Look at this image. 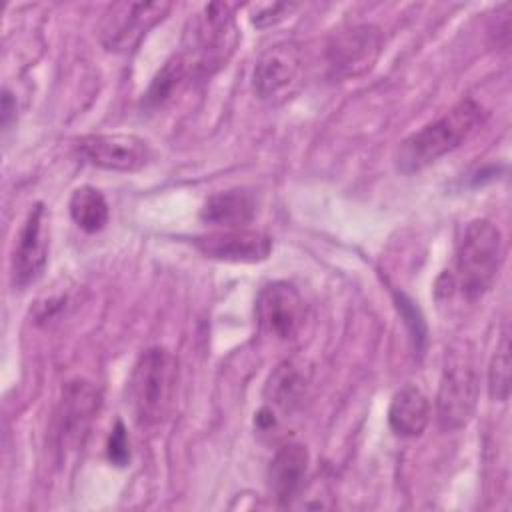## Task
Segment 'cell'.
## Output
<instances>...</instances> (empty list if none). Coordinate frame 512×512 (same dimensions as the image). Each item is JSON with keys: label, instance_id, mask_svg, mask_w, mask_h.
<instances>
[{"label": "cell", "instance_id": "44dd1931", "mask_svg": "<svg viewBox=\"0 0 512 512\" xmlns=\"http://www.w3.org/2000/svg\"><path fill=\"white\" fill-rule=\"evenodd\" d=\"M396 306H398V310H400V314H402V318H404V322H406V326L412 334V340H414L416 348H420L426 340V324H424V318H422L420 310L404 294H396Z\"/></svg>", "mask_w": 512, "mask_h": 512}, {"label": "cell", "instance_id": "7a4b0ae2", "mask_svg": "<svg viewBox=\"0 0 512 512\" xmlns=\"http://www.w3.org/2000/svg\"><path fill=\"white\" fill-rule=\"evenodd\" d=\"M176 372V358L164 346H150L138 356L128 380V400L140 428H154L168 416Z\"/></svg>", "mask_w": 512, "mask_h": 512}, {"label": "cell", "instance_id": "5b68a950", "mask_svg": "<svg viewBox=\"0 0 512 512\" xmlns=\"http://www.w3.org/2000/svg\"><path fill=\"white\" fill-rule=\"evenodd\" d=\"M304 52L300 44L286 40L266 48L252 74L254 94L268 104H284L304 86Z\"/></svg>", "mask_w": 512, "mask_h": 512}, {"label": "cell", "instance_id": "4fadbf2b", "mask_svg": "<svg viewBox=\"0 0 512 512\" xmlns=\"http://www.w3.org/2000/svg\"><path fill=\"white\" fill-rule=\"evenodd\" d=\"M194 244L206 258L242 264L262 262L272 252V238L248 228L216 230L194 238Z\"/></svg>", "mask_w": 512, "mask_h": 512}, {"label": "cell", "instance_id": "ffe728a7", "mask_svg": "<svg viewBox=\"0 0 512 512\" xmlns=\"http://www.w3.org/2000/svg\"><path fill=\"white\" fill-rule=\"evenodd\" d=\"M488 392L496 402H506L510 396V338L508 332L502 334L500 342L490 360L488 368Z\"/></svg>", "mask_w": 512, "mask_h": 512}, {"label": "cell", "instance_id": "30bf717a", "mask_svg": "<svg viewBox=\"0 0 512 512\" xmlns=\"http://www.w3.org/2000/svg\"><path fill=\"white\" fill-rule=\"evenodd\" d=\"M48 244H50L48 214L44 204L38 202L28 212L12 250L10 276H12L14 288L24 290L44 274V268L48 262Z\"/></svg>", "mask_w": 512, "mask_h": 512}, {"label": "cell", "instance_id": "603a6c76", "mask_svg": "<svg viewBox=\"0 0 512 512\" xmlns=\"http://www.w3.org/2000/svg\"><path fill=\"white\" fill-rule=\"evenodd\" d=\"M296 4H272V6H266L264 10H260L258 14L252 16V22L260 28L264 26H270V24H276L278 20H282L286 14H290V10H294Z\"/></svg>", "mask_w": 512, "mask_h": 512}, {"label": "cell", "instance_id": "ac0fdd59", "mask_svg": "<svg viewBox=\"0 0 512 512\" xmlns=\"http://www.w3.org/2000/svg\"><path fill=\"white\" fill-rule=\"evenodd\" d=\"M70 216L84 232H100L108 224V202L94 186H80L70 196Z\"/></svg>", "mask_w": 512, "mask_h": 512}, {"label": "cell", "instance_id": "2e32d148", "mask_svg": "<svg viewBox=\"0 0 512 512\" xmlns=\"http://www.w3.org/2000/svg\"><path fill=\"white\" fill-rule=\"evenodd\" d=\"M256 214L254 194L246 188H230L212 194L200 208V220L220 228H244Z\"/></svg>", "mask_w": 512, "mask_h": 512}, {"label": "cell", "instance_id": "7c38bea8", "mask_svg": "<svg viewBox=\"0 0 512 512\" xmlns=\"http://www.w3.org/2000/svg\"><path fill=\"white\" fill-rule=\"evenodd\" d=\"M76 152L88 164L112 172H136L152 156L148 142L134 134H88L78 138Z\"/></svg>", "mask_w": 512, "mask_h": 512}, {"label": "cell", "instance_id": "9a60e30c", "mask_svg": "<svg viewBox=\"0 0 512 512\" xmlns=\"http://www.w3.org/2000/svg\"><path fill=\"white\" fill-rule=\"evenodd\" d=\"M310 380H312L310 364L300 358H288L280 362L274 368V372L268 376V382L264 388L266 400L274 408L282 412H290L302 402Z\"/></svg>", "mask_w": 512, "mask_h": 512}, {"label": "cell", "instance_id": "ba28073f", "mask_svg": "<svg viewBox=\"0 0 512 512\" xmlns=\"http://www.w3.org/2000/svg\"><path fill=\"white\" fill-rule=\"evenodd\" d=\"M382 52V32L374 24H352L334 32L326 44V64L334 78L370 72Z\"/></svg>", "mask_w": 512, "mask_h": 512}, {"label": "cell", "instance_id": "52a82bcc", "mask_svg": "<svg viewBox=\"0 0 512 512\" xmlns=\"http://www.w3.org/2000/svg\"><path fill=\"white\" fill-rule=\"evenodd\" d=\"M170 8L172 4L164 0L114 2L100 20V42L112 52L132 50L146 36V32L170 12Z\"/></svg>", "mask_w": 512, "mask_h": 512}, {"label": "cell", "instance_id": "7402d4cb", "mask_svg": "<svg viewBox=\"0 0 512 512\" xmlns=\"http://www.w3.org/2000/svg\"><path fill=\"white\" fill-rule=\"evenodd\" d=\"M108 458L116 466H126L130 462V444L124 424L118 420L108 438Z\"/></svg>", "mask_w": 512, "mask_h": 512}, {"label": "cell", "instance_id": "277c9868", "mask_svg": "<svg viewBox=\"0 0 512 512\" xmlns=\"http://www.w3.org/2000/svg\"><path fill=\"white\" fill-rule=\"evenodd\" d=\"M504 260L502 232L490 220L478 218L466 224L456 246V280L462 294L480 298L498 278Z\"/></svg>", "mask_w": 512, "mask_h": 512}, {"label": "cell", "instance_id": "5bb4252c", "mask_svg": "<svg viewBox=\"0 0 512 512\" xmlns=\"http://www.w3.org/2000/svg\"><path fill=\"white\" fill-rule=\"evenodd\" d=\"M308 450L298 442L280 446L268 466V486L280 504H290L304 486L308 474Z\"/></svg>", "mask_w": 512, "mask_h": 512}, {"label": "cell", "instance_id": "6da1fadb", "mask_svg": "<svg viewBox=\"0 0 512 512\" xmlns=\"http://www.w3.org/2000/svg\"><path fill=\"white\" fill-rule=\"evenodd\" d=\"M486 112L472 100L464 98L440 118L412 132L398 148V170L404 174L418 172L448 152L462 146L482 124Z\"/></svg>", "mask_w": 512, "mask_h": 512}, {"label": "cell", "instance_id": "8fae6325", "mask_svg": "<svg viewBox=\"0 0 512 512\" xmlns=\"http://www.w3.org/2000/svg\"><path fill=\"white\" fill-rule=\"evenodd\" d=\"M304 318L306 304L294 284L276 280L258 292L256 320L266 334L278 340H294L302 330Z\"/></svg>", "mask_w": 512, "mask_h": 512}, {"label": "cell", "instance_id": "8992f818", "mask_svg": "<svg viewBox=\"0 0 512 512\" xmlns=\"http://www.w3.org/2000/svg\"><path fill=\"white\" fill-rule=\"evenodd\" d=\"M478 390L480 378L470 356L452 354L442 370L436 394V416L442 430H462L472 420Z\"/></svg>", "mask_w": 512, "mask_h": 512}, {"label": "cell", "instance_id": "d6986e66", "mask_svg": "<svg viewBox=\"0 0 512 512\" xmlns=\"http://www.w3.org/2000/svg\"><path fill=\"white\" fill-rule=\"evenodd\" d=\"M190 78H192V74H190L188 66L184 64V60L178 54H174L168 62H164V66L152 78L148 92H146V104L148 106L166 104Z\"/></svg>", "mask_w": 512, "mask_h": 512}, {"label": "cell", "instance_id": "9c48e42d", "mask_svg": "<svg viewBox=\"0 0 512 512\" xmlns=\"http://www.w3.org/2000/svg\"><path fill=\"white\" fill-rule=\"evenodd\" d=\"M98 408L100 392L92 382L74 378L64 384L56 410V448L62 456L82 446Z\"/></svg>", "mask_w": 512, "mask_h": 512}, {"label": "cell", "instance_id": "cb8c5ba5", "mask_svg": "<svg viewBox=\"0 0 512 512\" xmlns=\"http://www.w3.org/2000/svg\"><path fill=\"white\" fill-rule=\"evenodd\" d=\"M12 112H16V100L12 98V94L8 90H4V94H2V126L4 128L10 124Z\"/></svg>", "mask_w": 512, "mask_h": 512}, {"label": "cell", "instance_id": "3957f363", "mask_svg": "<svg viewBox=\"0 0 512 512\" xmlns=\"http://www.w3.org/2000/svg\"><path fill=\"white\" fill-rule=\"evenodd\" d=\"M238 28L228 4H206L192 20L178 56L192 78H204L222 68L238 44Z\"/></svg>", "mask_w": 512, "mask_h": 512}, {"label": "cell", "instance_id": "e0dca14e", "mask_svg": "<svg viewBox=\"0 0 512 512\" xmlns=\"http://www.w3.org/2000/svg\"><path fill=\"white\" fill-rule=\"evenodd\" d=\"M430 422V402L416 386L400 388L388 408V424L394 434L412 438L420 436Z\"/></svg>", "mask_w": 512, "mask_h": 512}]
</instances>
